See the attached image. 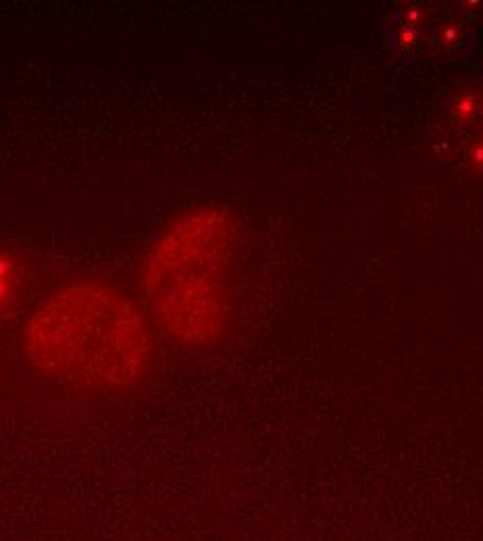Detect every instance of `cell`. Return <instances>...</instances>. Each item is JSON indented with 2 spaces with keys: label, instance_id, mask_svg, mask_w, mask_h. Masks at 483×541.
Listing matches in <instances>:
<instances>
[{
  "label": "cell",
  "instance_id": "obj_1",
  "mask_svg": "<svg viewBox=\"0 0 483 541\" xmlns=\"http://www.w3.org/2000/svg\"><path fill=\"white\" fill-rule=\"evenodd\" d=\"M23 344L40 373L88 391L130 389L152 360L140 310L117 287L94 281L44 300L28 323Z\"/></svg>",
  "mask_w": 483,
  "mask_h": 541
},
{
  "label": "cell",
  "instance_id": "obj_2",
  "mask_svg": "<svg viewBox=\"0 0 483 541\" xmlns=\"http://www.w3.org/2000/svg\"><path fill=\"white\" fill-rule=\"evenodd\" d=\"M231 234L233 225L223 210L198 208L161 236L146 261L150 312L184 348H210L223 334Z\"/></svg>",
  "mask_w": 483,
  "mask_h": 541
},
{
  "label": "cell",
  "instance_id": "obj_3",
  "mask_svg": "<svg viewBox=\"0 0 483 541\" xmlns=\"http://www.w3.org/2000/svg\"><path fill=\"white\" fill-rule=\"evenodd\" d=\"M21 285L23 267L19 258L9 250H0V312L15 304L21 294Z\"/></svg>",
  "mask_w": 483,
  "mask_h": 541
},
{
  "label": "cell",
  "instance_id": "obj_4",
  "mask_svg": "<svg viewBox=\"0 0 483 541\" xmlns=\"http://www.w3.org/2000/svg\"><path fill=\"white\" fill-rule=\"evenodd\" d=\"M479 108V104H477V100L473 98V96H464L460 102H458V115H462V117H471L475 111Z\"/></svg>",
  "mask_w": 483,
  "mask_h": 541
},
{
  "label": "cell",
  "instance_id": "obj_5",
  "mask_svg": "<svg viewBox=\"0 0 483 541\" xmlns=\"http://www.w3.org/2000/svg\"><path fill=\"white\" fill-rule=\"evenodd\" d=\"M471 161L475 167L483 169V142H479L475 148H473V154H471Z\"/></svg>",
  "mask_w": 483,
  "mask_h": 541
}]
</instances>
